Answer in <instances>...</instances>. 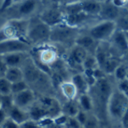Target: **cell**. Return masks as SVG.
Masks as SVG:
<instances>
[{"label":"cell","mask_w":128,"mask_h":128,"mask_svg":"<svg viewBox=\"0 0 128 128\" xmlns=\"http://www.w3.org/2000/svg\"><path fill=\"white\" fill-rule=\"evenodd\" d=\"M41 6V0H22L14 3L2 14L10 20H29Z\"/></svg>","instance_id":"5"},{"label":"cell","mask_w":128,"mask_h":128,"mask_svg":"<svg viewBox=\"0 0 128 128\" xmlns=\"http://www.w3.org/2000/svg\"><path fill=\"white\" fill-rule=\"evenodd\" d=\"M83 0H54V3H57L61 6L63 5H66V4H72V3H75V2H81Z\"/></svg>","instance_id":"37"},{"label":"cell","mask_w":128,"mask_h":128,"mask_svg":"<svg viewBox=\"0 0 128 128\" xmlns=\"http://www.w3.org/2000/svg\"><path fill=\"white\" fill-rule=\"evenodd\" d=\"M8 68V67L6 65V64L3 61L2 56H0V78L5 77V75Z\"/></svg>","instance_id":"36"},{"label":"cell","mask_w":128,"mask_h":128,"mask_svg":"<svg viewBox=\"0 0 128 128\" xmlns=\"http://www.w3.org/2000/svg\"><path fill=\"white\" fill-rule=\"evenodd\" d=\"M62 104V113L68 117H75L81 110L79 104L75 100H66Z\"/></svg>","instance_id":"20"},{"label":"cell","mask_w":128,"mask_h":128,"mask_svg":"<svg viewBox=\"0 0 128 128\" xmlns=\"http://www.w3.org/2000/svg\"><path fill=\"white\" fill-rule=\"evenodd\" d=\"M20 128H40L38 122L32 119H29L20 124Z\"/></svg>","instance_id":"32"},{"label":"cell","mask_w":128,"mask_h":128,"mask_svg":"<svg viewBox=\"0 0 128 128\" xmlns=\"http://www.w3.org/2000/svg\"><path fill=\"white\" fill-rule=\"evenodd\" d=\"M6 65L10 67H22L30 56L29 52H14L1 56Z\"/></svg>","instance_id":"15"},{"label":"cell","mask_w":128,"mask_h":128,"mask_svg":"<svg viewBox=\"0 0 128 128\" xmlns=\"http://www.w3.org/2000/svg\"><path fill=\"white\" fill-rule=\"evenodd\" d=\"M121 128H128V110L121 120Z\"/></svg>","instance_id":"39"},{"label":"cell","mask_w":128,"mask_h":128,"mask_svg":"<svg viewBox=\"0 0 128 128\" xmlns=\"http://www.w3.org/2000/svg\"><path fill=\"white\" fill-rule=\"evenodd\" d=\"M77 101L79 104L81 110H83L87 112H93L94 104L92 98L88 92L78 96Z\"/></svg>","instance_id":"22"},{"label":"cell","mask_w":128,"mask_h":128,"mask_svg":"<svg viewBox=\"0 0 128 128\" xmlns=\"http://www.w3.org/2000/svg\"><path fill=\"white\" fill-rule=\"evenodd\" d=\"M20 1H22V0H14V3L15 2H20Z\"/></svg>","instance_id":"45"},{"label":"cell","mask_w":128,"mask_h":128,"mask_svg":"<svg viewBox=\"0 0 128 128\" xmlns=\"http://www.w3.org/2000/svg\"><path fill=\"white\" fill-rule=\"evenodd\" d=\"M70 81L75 86V87L78 92V96L82 94L88 93L91 88L87 80H86V78H85L83 72L73 74L72 76H71Z\"/></svg>","instance_id":"16"},{"label":"cell","mask_w":128,"mask_h":128,"mask_svg":"<svg viewBox=\"0 0 128 128\" xmlns=\"http://www.w3.org/2000/svg\"><path fill=\"white\" fill-rule=\"evenodd\" d=\"M83 128V127H82V128Z\"/></svg>","instance_id":"48"},{"label":"cell","mask_w":128,"mask_h":128,"mask_svg":"<svg viewBox=\"0 0 128 128\" xmlns=\"http://www.w3.org/2000/svg\"><path fill=\"white\" fill-rule=\"evenodd\" d=\"M28 88H30L29 85L25 80L19 81L11 84V94L20 93L23 91H25Z\"/></svg>","instance_id":"27"},{"label":"cell","mask_w":128,"mask_h":128,"mask_svg":"<svg viewBox=\"0 0 128 128\" xmlns=\"http://www.w3.org/2000/svg\"><path fill=\"white\" fill-rule=\"evenodd\" d=\"M0 108H2V95L0 94Z\"/></svg>","instance_id":"43"},{"label":"cell","mask_w":128,"mask_h":128,"mask_svg":"<svg viewBox=\"0 0 128 128\" xmlns=\"http://www.w3.org/2000/svg\"><path fill=\"white\" fill-rule=\"evenodd\" d=\"M8 113L2 108H0V126H2L4 124L5 120L8 118Z\"/></svg>","instance_id":"38"},{"label":"cell","mask_w":128,"mask_h":128,"mask_svg":"<svg viewBox=\"0 0 128 128\" xmlns=\"http://www.w3.org/2000/svg\"><path fill=\"white\" fill-rule=\"evenodd\" d=\"M127 110L128 98L115 86L107 104V123L112 128H121V120Z\"/></svg>","instance_id":"2"},{"label":"cell","mask_w":128,"mask_h":128,"mask_svg":"<svg viewBox=\"0 0 128 128\" xmlns=\"http://www.w3.org/2000/svg\"><path fill=\"white\" fill-rule=\"evenodd\" d=\"M97 68H98V64H97V62L94 55L89 54L83 63V70H94Z\"/></svg>","instance_id":"25"},{"label":"cell","mask_w":128,"mask_h":128,"mask_svg":"<svg viewBox=\"0 0 128 128\" xmlns=\"http://www.w3.org/2000/svg\"><path fill=\"white\" fill-rule=\"evenodd\" d=\"M88 114L89 112H84L83 110H80L79 112L77 114V116H75V118L78 119V121L80 122V124L82 125V127L84 126V124H85L87 119H88Z\"/></svg>","instance_id":"33"},{"label":"cell","mask_w":128,"mask_h":128,"mask_svg":"<svg viewBox=\"0 0 128 128\" xmlns=\"http://www.w3.org/2000/svg\"><path fill=\"white\" fill-rule=\"evenodd\" d=\"M109 77L110 76H105L102 79L97 80L96 83L88 92L94 104L93 112L102 122L106 123V109L108 101L116 86V82L114 79H111Z\"/></svg>","instance_id":"1"},{"label":"cell","mask_w":128,"mask_h":128,"mask_svg":"<svg viewBox=\"0 0 128 128\" xmlns=\"http://www.w3.org/2000/svg\"><path fill=\"white\" fill-rule=\"evenodd\" d=\"M14 3V0H3L0 6V14H2L5 11H6Z\"/></svg>","instance_id":"35"},{"label":"cell","mask_w":128,"mask_h":128,"mask_svg":"<svg viewBox=\"0 0 128 128\" xmlns=\"http://www.w3.org/2000/svg\"><path fill=\"white\" fill-rule=\"evenodd\" d=\"M117 29L121 30L124 32H128V14L121 15L116 20Z\"/></svg>","instance_id":"29"},{"label":"cell","mask_w":128,"mask_h":128,"mask_svg":"<svg viewBox=\"0 0 128 128\" xmlns=\"http://www.w3.org/2000/svg\"><path fill=\"white\" fill-rule=\"evenodd\" d=\"M128 74V66L123 62L118 66L116 70H115L112 77L115 82L117 83L118 82L123 81L127 79Z\"/></svg>","instance_id":"23"},{"label":"cell","mask_w":128,"mask_h":128,"mask_svg":"<svg viewBox=\"0 0 128 128\" xmlns=\"http://www.w3.org/2000/svg\"><path fill=\"white\" fill-rule=\"evenodd\" d=\"M51 27L44 22L38 16L29 19L27 40L34 47L50 44Z\"/></svg>","instance_id":"4"},{"label":"cell","mask_w":128,"mask_h":128,"mask_svg":"<svg viewBox=\"0 0 128 128\" xmlns=\"http://www.w3.org/2000/svg\"><path fill=\"white\" fill-rule=\"evenodd\" d=\"M121 60H122V62H123L124 63H125V64L128 66V51L125 53V55L122 57Z\"/></svg>","instance_id":"41"},{"label":"cell","mask_w":128,"mask_h":128,"mask_svg":"<svg viewBox=\"0 0 128 128\" xmlns=\"http://www.w3.org/2000/svg\"><path fill=\"white\" fill-rule=\"evenodd\" d=\"M57 92L60 93V94L63 98L64 100H75L77 99L78 94V92L73 85V83L69 80L63 82L60 86L59 87Z\"/></svg>","instance_id":"17"},{"label":"cell","mask_w":128,"mask_h":128,"mask_svg":"<svg viewBox=\"0 0 128 128\" xmlns=\"http://www.w3.org/2000/svg\"><path fill=\"white\" fill-rule=\"evenodd\" d=\"M97 1H98V2H101V3H104V2H109V1H110V0H97Z\"/></svg>","instance_id":"42"},{"label":"cell","mask_w":128,"mask_h":128,"mask_svg":"<svg viewBox=\"0 0 128 128\" xmlns=\"http://www.w3.org/2000/svg\"><path fill=\"white\" fill-rule=\"evenodd\" d=\"M121 16V8L115 5L111 0L102 3V8L99 15V18L101 20H109L116 22V20Z\"/></svg>","instance_id":"12"},{"label":"cell","mask_w":128,"mask_h":128,"mask_svg":"<svg viewBox=\"0 0 128 128\" xmlns=\"http://www.w3.org/2000/svg\"><path fill=\"white\" fill-rule=\"evenodd\" d=\"M112 54L118 58H122L128 51V43L124 32L117 29L108 41Z\"/></svg>","instance_id":"9"},{"label":"cell","mask_w":128,"mask_h":128,"mask_svg":"<svg viewBox=\"0 0 128 128\" xmlns=\"http://www.w3.org/2000/svg\"><path fill=\"white\" fill-rule=\"evenodd\" d=\"M99 44L100 43L93 38L87 32H84L83 31H81L75 41V44L84 48L91 55L95 54Z\"/></svg>","instance_id":"13"},{"label":"cell","mask_w":128,"mask_h":128,"mask_svg":"<svg viewBox=\"0 0 128 128\" xmlns=\"http://www.w3.org/2000/svg\"><path fill=\"white\" fill-rule=\"evenodd\" d=\"M82 125L75 117H68L65 128H81Z\"/></svg>","instance_id":"30"},{"label":"cell","mask_w":128,"mask_h":128,"mask_svg":"<svg viewBox=\"0 0 128 128\" xmlns=\"http://www.w3.org/2000/svg\"><path fill=\"white\" fill-rule=\"evenodd\" d=\"M117 30L116 22L109 20H100L92 25L87 32L97 41L108 42Z\"/></svg>","instance_id":"7"},{"label":"cell","mask_w":128,"mask_h":128,"mask_svg":"<svg viewBox=\"0 0 128 128\" xmlns=\"http://www.w3.org/2000/svg\"><path fill=\"white\" fill-rule=\"evenodd\" d=\"M2 127L3 128H20V124H17L11 118L8 117V118L5 120L4 124L2 125Z\"/></svg>","instance_id":"34"},{"label":"cell","mask_w":128,"mask_h":128,"mask_svg":"<svg viewBox=\"0 0 128 128\" xmlns=\"http://www.w3.org/2000/svg\"><path fill=\"white\" fill-rule=\"evenodd\" d=\"M8 116L19 124H21L26 121L30 119L28 110L21 109L15 105H14L13 107L8 111Z\"/></svg>","instance_id":"19"},{"label":"cell","mask_w":128,"mask_h":128,"mask_svg":"<svg viewBox=\"0 0 128 128\" xmlns=\"http://www.w3.org/2000/svg\"><path fill=\"white\" fill-rule=\"evenodd\" d=\"M127 80H128V74H127Z\"/></svg>","instance_id":"47"},{"label":"cell","mask_w":128,"mask_h":128,"mask_svg":"<svg viewBox=\"0 0 128 128\" xmlns=\"http://www.w3.org/2000/svg\"><path fill=\"white\" fill-rule=\"evenodd\" d=\"M0 94H11V83L5 77L0 78Z\"/></svg>","instance_id":"26"},{"label":"cell","mask_w":128,"mask_h":128,"mask_svg":"<svg viewBox=\"0 0 128 128\" xmlns=\"http://www.w3.org/2000/svg\"><path fill=\"white\" fill-rule=\"evenodd\" d=\"M14 104L25 110H29V108L35 104L37 100V94L31 88H28L20 93L12 94Z\"/></svg>","instance_id":"11"},{"label":"cell","mask_w":128,"mask_h":128,"mask_svg":"<svg viewBox=\"0 0 128 128\" xmlns=\"http://www.w3.org/2000/svg\"><path fill=\"white\" fill-rule=\"evenodd\" d=\"M29 20H10L0 28V42L9 40L27 41Z\"/></svg>","instance_id":"6"},{"label":"cell","mask_w":128,"mask_h":128,"mask_svg":"<svg viewBox=\"0 0 128 128\" xmlns=\"http://www.w3.org/2000/svg\"><path fill=\"white\" fill-rule=\"evenodd\" d=\"M116 88L121 92L124 94H125L128 98V80L127 79L118 82L116 83Z\"/></svg>","instance_id":"31"},{"label":"cell","mask_w":128,"mask_h":128,"mask_svg":"<svg viewBox=\"0 0 128 128\" xmlns=\"http://www.w3.org/2000/svg\"><path fill=\"white\" fill-rule=\"evenodd\" d=\"M96 17L91 16L84 11L77 13V14H69V15H65V20L64 22L70 26L75 27V28H81V27L89 22L91 20L94 19Z\"/></svg>","instance_id":"14"},{"label":"cell","mask_w":128,"mask_h":128,"mask_svg":"<svg viewBox=\"0 0 128 128\" xmlns=\"http://www.w3.org/2000/svg\"><path fill=\"white\" fill-rule=\"evenodd\" d=\"M0 128H2V126H0Z\"/></svg>","instance_id":"46"},{"label":"cell","mask_w":128,"mask_h":128,"mask_svg":"<svg viewBox=\"0 0 128 128\" xmlns=\"http://www.w3.org/2000/svg\"></svg>","instance_id":"49"},{"label":"cell","mask_w":128,"mask_h":128,"mask_svg":"<svg viewBox=\"0 0 128 128\" xmlns=\"http://www.w3.org/2000/svg\"><path fill=\"white\" fill-rule=\"evenodd\" d=\"M81 28L70 26L65 22L51 28L50 36V44L57 48H61L66 52L75 44V41L81 32Z\"/></svg>","instance_id":"3"},{"label":"cell","mask_w":128,"mask_h":128,"mask_svg":"<svg viewBox=\"0 0 128 128\" xmlns=\"http://www.w3.org/2000/svg\"><path fill=\"white\" fill-rule=\"evenodd\" d=\"M111 1L115 5H116L117 7H118L120 8L124 5V2H125L124 0H111Z\"/></svg>","instance_id":"40"},{"label":"cell","mask_w":128,"mask_h":128,"mask_svg":"<svg viewBox=\"0 0 128 128\" xmlns=\"http://www.w3.org/2000/svg\"><path fill=\"white\" fill-rule=\"evenodd\" d=\"M38 16L44 22L51 28L63 23L65 20V14L62 6L54 2L51 6L44 9L38 14Z\"/></svg>","instance_id":"8"},{"label":"cell","mask_w":128,"mask_h":128,"mask_svg":"<svg viewBox=\"0 0 128 128\" xmlns=\"http://www.w3.org/2000/svg\"><path fill=\"white\" fill-rule=\"evenodd\" d=\"M13 96L12 94L8 95H2V108L8 113V111L14 106Z\"/></svg>","instance_id":"28"},{"label":"cell","mask_w":128,"mask_h":128,"mask_svg":"<svg viewBox=\"0 0 128 128\" xmlns=\"http://www.w3.org/2000/svg\"><path fill=\"white\" fill-rule=\"evenodd\" d=\"M103 122L100 120V118L94 113L89 112L88 119L84 124V128H100L101 124Z\"/></svg>","instance_id":"24"},{"label":"cell","mask_w":128,"mask_h":128,"mask_svg":"<svg viewBox=\"0 0 128 128\" xmlns=\"http://www.w3.org/2000/svg\"><path fill=\"white\" fill-rule=\"evenodd\" d=\"M33 46L22 40H9L0 42V56L14 52H30Z\"/></svg>","instance_id":"10"},{"label":"cell","mask_w":128,"mask_h":128,"mask_svg":"<svg viewBox=\"0 0 128 128\" xmlns=\"http://www.w3.org/2000/svg\"><path fill=\"white\" fill-rule=\"evenodd\" d=\"M5 77L12 84L24 80V74L20 67H10L8 68Z\"/></svg>","instance_id":"21"},{"label":"cell","mask_w":128,"mask_h":128,"mask_svg":"<svg viewBox=\"0 0 128 128\" xmlns=\"http://www.w3.org/2000/svg\"><path fill=\"white\" fill-rule=\"evenodd\" d=\"M81 4L84 13L94 17H99L102 8L101 2L97 0H83Z\"/></svg>","instance_id":"18"},{"label":"cell","mask_w":128,"mask_h":128,"mask_svg":"<svg viewBox=\"0 0 128 128\" xmlns=\"http://www.w3.org/2000/svg\"><path fill=\"white\" fill-rule=\"evenodd\" d=\"M125 34H126V37H127V43H128V32H124Z\"/></svg>","instance_id":"44"}]
</instances>
